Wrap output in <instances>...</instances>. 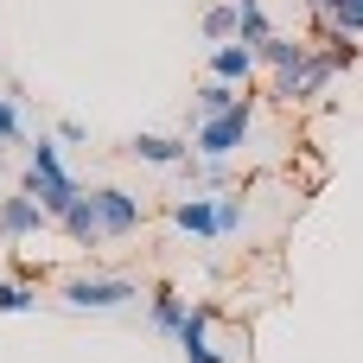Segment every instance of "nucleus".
Here are the masks:
<instances>
[{"label":"nucleus","instance_id":"f257e3e1","mask_svg":"<svg viewBox=\"0 0 363 363\" xmlns=\"http://www.w3.org/2000/svg\"><path fill=\"white\" fill-rule=\"evenodd\" d=\"M19 191H26V198H38V211H45L51 223H64V217H70V204L83 198V185L64 172V153H57V140H45V134L26 147V172H19Z\"/></svg>","mask_w":363,"mask_h":363},{"label":"nucleus","instance_id":"f03ea898","mask_svg":"<svg viewBox=\"0 0 363 363\" xmlns=\"http://www.w3.org/2000/svg\"><path fill=\"white\" fill-rule=\"evenodd\" d=\"M134 300H147L134 274H70L57 287V306H70V313H121Z\"/></svg>","mask_w":363,"mask_h":363},{"label":"nucleus","instance_id":"7ed1b4c3","mask_svg":"<svg viewBox=\"0 0 363 363\" xmlns=\"http://www.w3.org/2000/svg\"><path fill=\"white\" fill-rule=\"evenodd\" d=\"M249 140H255V96H242L230 115H217V121H198V128H191V153H198V160H223V166H230Z\"/></svg>","mask_w":363,"mask_h":363},{"label":"nucleus","instance_id":"20e7f679","mask_svg":"<svg viewBox=\"0 0 363 363\" xmlns=\"http://www.w3.org/2000/svg\"><path fill=\"white\" fill-rule=\"evenodd\" d=\"M83 198H89V211H96L102 242H128V236H140V223H147L140 191H128V185H83Z\"/></svg>","mask_w":363,"mask_h":363},{"label":"nucleus","instance_id":"39448f33","mask_svg":"<svg viewBox=\"0 0 363 363\" xmlns=\"http://www.w3.org/2000/svg\"><path fill=\"white\" fill-rule=\"evenodd\" d=\"M332 77H338V64H332V51H325V45H313V57H306L300 70H281V77H268V89H274L281 102H319Z\"/></svg>","mask_w":363,"mask_h":363},{"label":"nucleus","instance_id":"423d86ee","mask_svg":"<svg viewBox=\"0 0 363 363\" xmlns=\"http://www.w3.org/2000/svg\"><path fill=\"white\" fill-rule=\"evenodd\" d=\"M45 230H51V217L38 211V198H26V191L13 185V191L0 198V242H13V249H19V242H38Z\"/></svg>","mask_w":363,"mask_h":363},{"label":"nucleus","instance_id":"0eeeda50","mask_svg":"<svg viewBox=\"0 0 363 363\" xmlns=\"http://www.w3.org/2000/svg\"><path fill=\"white\" fill-rule=\"evenodd\" d=\"M204 77H217V83H230V89H249V83L262 77V57H255V45L230 38V45H211V64H204Z\"/></svg>","mask_w":363,"mask_h":363},{"label":"nucleus","instance_id":"6e6552de","mask_svg":"<svg viewBox=\"0 0 363 363\" xmlns=\"http://www.w3.org/2000/svg\"><path fill=\"white\" fill-rule=\"evenodd\" d=\"M128 160H140V166H160V172H179L185 160H191V134H128Z\"/></svg>","mask_w":363,"mask_h":363},{"label":"nucleus","instance_id":"1a4fd4ad","mask_svg":"<svg viewBox=\"0 0 363 363\" xmlns=\"http://www.w3.org/2000/svg\"><path fill=\"white\" fill-rule=\"evenodd\" d=\"M172 230L179 236H191V242H217V198L211 191H185V198H172Z\"/></svg>","mask_w":363,"mask_h":363},{"label":"nucleus","instance_id":"9d476101","mask_svg":"<svg viewBox=\"0 0 363 363\" xmlns=\"http://www.w3.org/2000/svg\"><path fill=\"white\" fill-rule=\"evenodd\" d=\"M255 57H262L268 77H281V70H300V64L313 57V38H300V32H274L268 45H255Z\"/></svg>","mask_w":363,"mask_h":363},{"label":"nucleus","instance_id":"9b49d317","mask_svg":"<svg viewBox=\"0 0 363 363\" xmlns=\"http://www.w3.org/2000/svg\"><path fill=\"white\" fill-rule=\"evenodd\" d=\"M198 32H204V45H230V38H242V6H236V0H204Z\"/></svg>","mask_w":363,"mask_h":363},{"label":"nucleus","instance_id":"f8f14e48","mask_svg":"<svg viewBox=\"0 0 363 363\" xmlns=\"http://www.w3.org/2000/svg\"><path fill=\"white\" fill-rule=\"evenodd\" d=\"M242 96H249V89H230V83L204 77V83H198V96H191V128H198V121H217V115H230Z\"/></svg>","mask_w":363,"mask_h":363},{"label":"nucleus","instance_id":"ddd939ff","mask_svg":"<svg viewBox=\"0 0 363 363\" xmlns=\"http://www.w3.org/2000/svg\"><path fill=\"white\" fill-rule=\"evenodd\" d=\"M185 313H191V300H185L179 287H153V294H147V319H153V332H166V338H179V325H185Z\"/></svg>","mask_w":363,"mask_h":363},{"label":"nucleus","instance_id":"4468645a","mask_svg":"<svg viewBox=\"0 0 363 363\" xmlns=\"http://www.w3.org/2000/svg\"><path fill=\"white\" fill-rule=\"evenodd\" d=\"M211 319H217V306H211V300H198V306L185 313V325H179V338H172V345H179V357H191V351H204V345H211Z\"/></svg>","mask_w":363,"mask_h":363},{"label":"nucleus","instance_id":"2eb2a0df","mask_svg":"<svg viewBox=\"0 0 363 363\" xmlns=\"http://www.w3.org/2000/svg\"><path fill=\"white\" fill-rule=\"evenodd\" d=\"M57 230H64L77 249H102V230H96V211H89V198H77V204H70V217H64Z\"/></svg>","mask_w":363,"mask_h":363},{"label":"nucleus","instance_id":"dca6fc26","mask_svg":"<svg viewBox=\"0 0 363 363\" xmlns=\"http://www.w3.org/2000/svg\"><path fill=\"white\" fill-rule=\"evenodd\" d=\"M249 230V198L242 191H217V242Z\"/></svg>","mask_w":363,"mask_h":363},{"label":"nucleus","instance_id":"f3484780","mask_svg":"<svg viewBox=\"0 0 363 363\" xmlns=\"http://www.w3.org/2000/svg\"><path fill=\"white\" fill-rule=\"evenodd\" d=\"M38 313V287L32 281H0V319H26Z\"/></svg>","mask_w":363,"mask_h":363},{"label":"nucleus","instance_id":"a211bd4d","mask_svg":"<svg viewBox=\"0 0 363 363\" xmlns=\"http://www.w3.org/2000/svg\"><path fill=\"white\" fill-rule=\"evenodd\" d=\"M26 140V108H19V89H0V147Z\"/></svg>","mask_w":363,"mask_h":363},{"label":"nucleus","instance_id":"6ab92c4d","mask_svg":"<svg viewBox=\"0 0 363 363\" xmlns=\"http://www.w3.org/2000/svg\"><path fill=\"white\" fill-rule=\"evenodd\" d=\"M319 45L332 51V64H338V70H351V64H363V45H357V38H319Z\"/></svg>","mask_w":363,"mask_h":363},{"label":"nucleus","instance_id":"aec40b11","mask_svg":"<svg viewBox=\"0 0 363 363\" xmlns=\"http://www.w3.org/2000/svg\"><path fill=\"white\" fill-rule=\"evenodd\" d=\"M51 140H57V147H83V140H89V128H83L77 115H64V121L51 128Z\"/></svg>","mask_w":363,"mask_h":363}]
</instances>
